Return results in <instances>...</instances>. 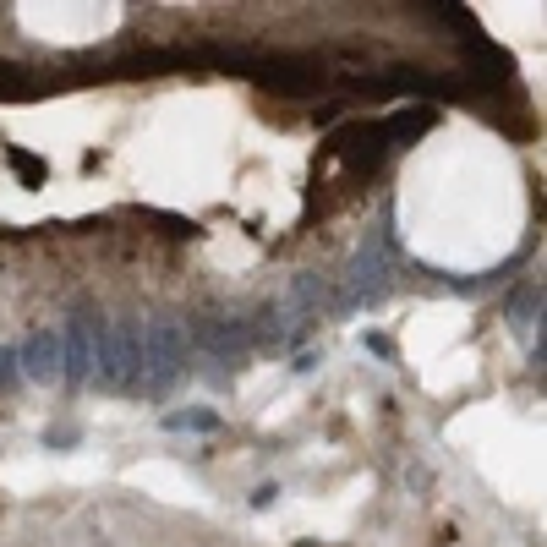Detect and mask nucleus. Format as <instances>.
I'll use <instances>...</instances> for the list:
<instances>
[{
  "instance_id": "1",
  "label": "nucleus",
  "mask_w": 547,
  "mask_h": 547,
  "mask_svg": "<svg viewBox=\"0 0 547 547\" xmlns=\"http://www.w3.org/2000/svg\"><path fill=\"white\" fill-rule=\"evenodd\" d=\"M6 159L22 170V181H28V186H39V181H44V165H39L33 154H22V148H6Z\"/></svg>"
},
{
  "instance_id": "2",
  "label": "nucleus",
  "mask_w": 547,
  "mask_h": 547,
  "mask_svg": "<svg viewBox=\"0 0 547 547\" xmlns=\"http://www.w3.org/2000/svg\"><path fill=\"white\" fill-rule=\"evenodd\" d=\"M28 93V72H17V66H0V99H22Z\"/></svg>"
}]
</instances>
